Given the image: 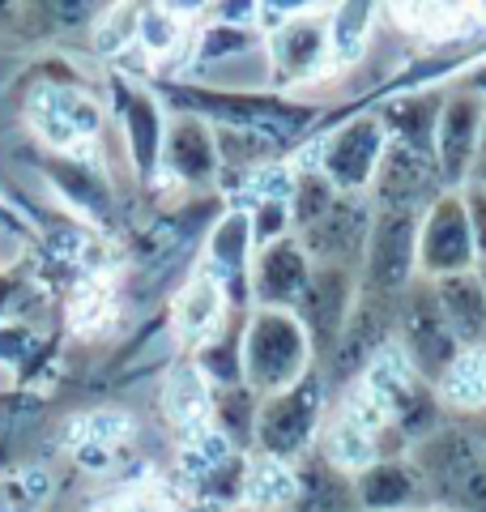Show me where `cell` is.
Returning a JSON list of instances; mask_svg holds the SVG:
<instances>
[{"label": "cell", "instance_id": "obj_1", "mask_svg": "<svg viewBox=\"0 0 486 512\" xmlns=\"http://www.w3.org/2000/svg\"><path fill=\"white\" fill-rule=\"evenodd\" d=\"M158 103L175 107L180 116H197L209 128H231V133H261L278 146H295L299 137L316 133L320 120L329 116L316 103L290 99L278 90H218L201 82H184V77H150Z\"/></svg>", "mask_w": 486, "mask_h": 512}, {"label": "cell", "instance_id": "obj_2", "mask_svg": "<svg viewBox=\"0 0 486 512\" xmlns=\"http://www.w3.org/2000/svg\"><path fill=\"white\" fill-rule=\"evenodd\" d=\"M410 461L427 487L431 512H486V448L457 419H444Z\"/></svg>", "mask_w": 486, "mask_h": 512}, {"label": "cell", "instance_id": "obj_3", "mask_svg": "<svg viewBox=\"0 0 486 512\" xmlns=\"http://www.w3.org/2000/svg\"><path fill=\"white\" fill-rule=\"evenodd\" d=\"M316 367L307 329L299 325L295 312H273L252 308L248 316V338H243V384L256 397H273L299 384Z\"/></svg>", "mask_w": 486, "mask_h": 512}, {"label": "cell", "instance_id": "obj_4", "mask_svg": "<svg viewBox=\"0 0 486 512\" xmlns=\"http://www.w3.org/2000/svg\"><path fill=\"white\" fill-rule=\"evenodd\" d=\"M324 397H329V380L324 367H312L299 384L261 397L256 410V453L278 466H295L303 453H312L324 427Z\"/></svg>", "mask_w": 486, "mask_h": 512}, {"label": "cell", "instance_id": "obj_5", "mask_svg": "<svg viewBox=\"0 0 486 512\" xmlns=\"http://www.w3.org/2000/svg\"><path fill=\"white\" fill-rule=\"evenodd\" d=\"M393 342H397V350L405 355V363L414 367V376L423 380V384H431V389H440V380L452 372V363H457L461 346L448 333L444 316H440V303H435V286L427 278H414L401 291Z\"/></svg>", "mask_w": 486, "mask_h": 512}, {"label": "cell", "instance_id": "obj_6", "mask_svg": "<svg viewBox=\"0 0 486 512\" xmlns=\"http://www.w3.org/2000/svg\"><path fill=\"white\" fill-rule=\"evenodd\" d=\"M222 210V192H205V197H192L175 210H162L133 235V269L145 282H162L180 265V256H188V248L197 244V235L222 218Z\"/></svg>", "mask_w": 486, "mask_h": 512}, {"label": "cell", "instance_id": "obj_7", "mask_svg": "<svg viewBox=\"0 0 486 512\" xmlns=\"http://www.w3.org/2000/svg\"><path fill=\"white\" fill-rule=\"evenodd\" d=\"M418 222H423V210H384V205H376L359 269L363 291L401 295L418 278Z\"/></svg>", "mask_w": 486, "mask_h": 512}, {"label": "cell", "instance_id": "obj_8", "mask_svg": "<svg viewBox=\"0 0 486 512\" xmlns=\"http://www.w3.org/2000/svg\"><path fill=\"white\" fill-rule=\"evenodd\" d=\"M354 299H359V269H342V265H312V282L299 299V325L307 329V342H312L316 367H329L337 342L346 333V320L354 312Z\"/></svg>", "mask_w": 486, "mask_h": 512}, {"label": "cell", "instance_id": "obj_9", "mask_svg": "<svg viewBox=\"0 0 486 512\" xmlns=\"http://www.w3.org/2000/svg\"><path fill=\"white\" fill-rule=\"evenodd\" d=\"M469 269H478V252L465 201L461 192H440L418 222V278L440 282L452 274H469Z\"/></svg>", "mask_w": 486, "mask_h": 512}, {"label": "cell", "instance_id": "obj_10", "mask_svg": "<svg viewBox=\"0 0 486 512\" xmlns=\"http://www.w3.org/2000/svg\"><path fill=\"white\" fill-rule=\"evenodd\" d=\"M388 150V133L376 111H359L333 128L320 146V171L329 175V184L337 192H359L367 197L371 184H376L380 158Z\"/></svg>", "mask_w": 486, "mask_h": 512}, {"label": "cell", "instance_id": "obj_11", "mask_svg": "<svg viewBox=\"0 0 486 512\" xmlns=\"http://www.w3.org/2000/svg\"><path fill=\"white\" fill-rule=\"evenodd\" d=\"M252 218L243 205H226L222 218L205 231L201 244V274L222 286L235 312H252Z\"/></svg>", "mask_w": 486, "mask_h": 512}, {"label": "cell", "instance_id": "obj_12", "mask_svg": "<svg viewBox=\"0 0 486 512\" xmlns=\"http://www.w3.org/2000/svg\"><path fill=\"white\" fill-rule=\"evenodd\" d=\"M107 90H111V103H116L124 146H128V158H133L137 180L154 184L162 171V141H167V120H162L158 94L145 82H133V77L120 69L107 73Z\"/></svg>", "mask_w": 486, "mask_h": 512}, {"label": "cell", "instance_id": "obj_13", "mask_svg": "<svg viewBox=\"0 0 486 512\" xmlns=\"http://www.w3.org/2000/svg\"><path fill=\"white\" fill-rule=\"evenodd\" d=\"M371 218H376L371 197H359V192H337V201L329 205V210H324L312 227L295 231V239L303 244V252L312 256V265L363 269Z\"/></svg>", "mask_w": 486, "mask_h": 512}, {"label": "cell", "instance_id": "obj_14", "mask_svg": "<svg viewBox=\"0 0 486 512\" xmlns=\"http://www.w3.org/2000/svg\"><path fill=\"white\" fill-rule=\"evenodd\" d=\"M397 299L401 295H380V291H363L359 286V299H354V312L346 320V333L337 342L329 367H324V380H337V384H354L359 380L371 359L393 342V329H397Z\"/></svg>", "mask_w": 486, "mask_h": 512}, {"label": "cell", "instance_id": "obj_15", "mask_svg": "<svg viewBox=\"0 0 486 512\" xmlns=\"http://www.w3.org/2000/svg\"><path fill=\"white\" fill-rule=\"evenodd\" d=\"M482 120H486V99L474 90L457 86L444 99L440 128H435V171H440L444 192H461L469 184L482 141Z\"/></svg>", "mask_w": 486, "mask_h": 512}, {"label": "cell", "instance_id": "obj_16", "mask_svg": "<svg viewBox=\"0 0 486 512\" xmlns=\"http://www.w3.org/2000/svg\"><path fill=\"white\" fill-rule=\"evenodd\" d=\"M329 18L320 9L295 13L282 30L269 35V82L273 90L303 86L329 64Z\"/></svg>", "mask_w": 486, "mask_h": 512}, {"label": "cell", "instance_id": "obj_17", "mask_svg": "<svg viewBox=\"0 0 486 512\" xmlns=\"http://www.w3.org/2000/svg\"><path fill=\"white\" fill-rule=\"evenodd\" d=\"M307 282H312V256L303 252L295 235H286L252 256V308L295 312Z\"/></svg>", "mask_w": 486, "mask_h": 512}, {"label": "cell", "instance_id": "obj_18", "mask_svg": "<svg viewBox=\"0 0 486 512\" xmlns=\"http://www.w3.org/2000/svg\"><path fill=\"white\" fill-rule=\"evenodd\" d=\"M35 171H43L47 180H52V188L64 192V201H69L81 218H90L99 231H116L120 227V210H116V197H111V180L94 163L73 158V154H35Z\"/></svg>", "mask_w": 486, "mask_h": 512}, {"label": "cell", "instance_id": "obj_19", "mask_svg": "<svg viewBox=\"0 0 486 512\" xmlns=\"http://www.w3.org/2000/svg\"><path fill=\"white\" fill-rule=\"evenodd\" d=\"M162 171L180 180L188 192H214L222 180V154L214 141V128L197 116H180L167 124V141H162Z\"/></svg>", "mask_w": 486, "mask_h": 512}, {"label": "cell", "instance_id": "obj_20", "mask_svg": "<svg viewBox=\"0 0 486 512\" xmlns=\"http://www.w3.org/2000/svg\"><path fill=\"white\" fill-rule=\"evenodd\" d=\"M444 192L440 171H435V158H423L405 146H393L380 158L376 184H371V205H384V210H427V205Z\"/></svg>", "mask_w": 486, "mask_h": 512}, {"label": "cell", "instance_id": "obj_21", "mask_svg": "<svg viewBox=\"0 0 486 512\" xmlns=\"http://www.w3.org/2000/svg\"><path fill=\"white\" fill-rule=\"evenodd\" d=\"M30 120H35L47 146H77V141L99 133L103 111L86 90L39 82L35 94H30Z\"/></svg>", "mask_w": 486, "mask_h": 512}, {"label": "cell", "instance_id": "obj_22", "mask_svg": "<svg viewBox=\"0 0 486 512\" xmlns=\"http://www.w3.org/2000/svg\"><path fill=\"white\" fill-rule=\"evenodd\" d=\"M448 90H405V94H388L376 103V116L384 124V133L393 146H405L423 158H435V128H440V111H444Z\"/></svg>", "mask_w": 486, "mask_h": 512}, {"label": "cell", "instance_id": "obj_23", "mask_svg": "<svg viewBox=\"0 0 486 512\" xmlns=\"http://www.w3.org/2000/svg\"><path fill=\"white\" fill-rule=\"evenodd\" d=\"M359 512H427V487L410 457H380L354 474Z\"/></svg>", "mask_w": 486, "mask_h": 512}, {"label": "cell", "instance_id": "obj_24", "mask_svg": "<svg viewBox=\"0 0 486 512\" xmlns=\"http://www.w3.org/2000/svg\"><path fill=\"white\" fill-rule=\"evenodd\" d=\"M226 312H231V303H226L222 286H218V282H209L201 269H197V274H192V278L180 286V291H175L171 308H167L175 346L197 350L205 338H214V333L222 329Z\"/></svg>", "mask_w": 486, "mask_h": 512}, {"label": "cell", "instance_id": "obj_25", "mask_svg": "<svg viewBox=\"0 0 486 512\" xmlns=\"http://www.w3.org/2000/svg\"><path fill=\"white\" fill-rule=\"evenodd\" d=\"M290 470H295V500L286 512H359L354 474L337 470L320 448L303 453Z\"/></svg>", "mask_w": 486, "mask_h": 512}, {"label": "cell", "instance_id": "obj_26", "mask_svg": "<svg viewBox=\"0 0 486 512\" xmlns=\"http://www.w3.org/2000/svg\"><path fill=\"white\" fill-rule=\"evenodd\" d=\"M431 286H435V303H440V316H444L448 333L457 338V346L461 350L486 346V282L478 269L440 278Z\"/></svg>", "mask_w": 486, "mask_h": 512}, {"label": "cell", "instance_id": "obj_27", "mask_svg": "<svg viewBox=\"0 0 486 512\" xmlns=\"http://www.w3.org/2000/svg\"><path fill=\"white\" fill-rule=\"evenodd\" d=\"M248 316L252 312L231 308L214 338H205L197 350H192V372L205 380L209 393L243 384V338H248Z\"/></svg>", "mask_w": 486, "mask_h": 512}, {"label": "cell", "instance_id": "obj_28", "mask_svg": "<svg viewBox=\"0 0 486 512\" xmlns=\"http://www.w3.org/2000/svg\"><path fill=\"white\" fill-rule=\"evenodd\" d=\"M440 406L457 419H474V414H486V346H469L457 355L452 372L440 380Z\"/></svg>", "mask_w": 486, "mask_h": 512}, {"label": "cell", "instance_id": "obj_29", "mask_svg": "<svg viewBox=\"0 0 486 512\" xmlns=\"http://www.w3.org/2000/svg\"><path fill=\"white\" fill-rule=\"evenodd\" d=\"M256 410H261V397H256L248 384L209 393V427H214L235 453H252L256 448Z\"/></svg>", "mask_w": 486, "mask_h": 512}, {"label": "cell", "instance_id": "obj_30", "mask_svg": "<svg viewBox=\"0 0 486 512\" xmlns=\"http://www.w3.org/2000/svg\"><path fill=\"white\" fill-rule=\"evenodd\" d=\"M265 43V30L256 22H205L192 39V60L201 64H222V60H235L243 52H256Z\"/></svg>", "mask_w": 486, "mask_h": 512}, {"label": "cell", "instance_id": "obj_31", "mask_svg": "<svg viewBox=\"0 0 486 512\" xmlns=\"http://www.w3.org/2000/svg\"><path fill=\"white\" fill-rule=\"evenodd\" d=\"M371 18H376V5H337L329 13V56L342 64L359 60L371 35Z\"/></svg>", "mask_w": 486, "mask_h": 512}, {"label": "cell", "instance_id": "obj_32", "mask_svg": "<svg viewBox=\"0 0 486 512\" xmlns=\"http://www.w3.org/2000/svg\"><path fill=\"white\" fill-rule=\"evenodd\" d=\"M180 35H184V22L175 18V13L158 9V5H141V13H137V43H141V52L167 60L175 52V43H180Z\"/></svg>", "mask_w": 486, "mask_h": 512}, {"label": "cell", "instance_id": "obj_33", "mask_svg": "<svg viewBox=\"0 0 486 512\" xmlns=\"http://www.w3.org/2000/svg\"><path fill=\"white\" fill-rule=\"evenodd\" d=\"M252 244L256 252L269 248V244H278V239L286 235H295V222H290V201L286 197H261V201H252Z\"/></svg>", "mask_w": 486, "mask_h": 512}, {"label": "cell", "instance_id": "obj_34", "mask_svg": "<svg viewBox=\"0 0 486 512\" xmlns=\"http://www.w3.org/2000/svg\"><path fill=\"white\" fill-rule=\"evenodd\" d=\"M461 201H465L469 231H474L478 269H486V188H482V184H465V188H461Z\"/></svg>", "mask_w": 486, "mask_h": 512}, {"label": "cell", "instance_id": "obj_35", "mask_svg": "<svg viewBox=\"0 0 486 512\" xmlns=\"http://www.w3.org/2000/svg\"><path fill=\"white\" fill-rule=\"evenodd\" d=\"M0 231L18 235V239H39V231L26 222V214H22V210H13V205L5 201V192H0Z\"/></svg>", "mask_w": 486, "mask_h": 512}, {"label": "cell", "instance_id": "obj_36", "mask_svg": "<svg viewBox=\"0 0 486 512\" xmlns=\"http://www.w3.org/2000/svg\"><path fill=\"white\" fill-rule=\"evenodd\" d=\"M111 512H162V508H158L154 495H128V500H124V504H116Z\"/></svg>", "mask_w": 486, "mask_h": 512}, {"label": "cell", "instance_id": "obj_37", "mask_svg": "<svg viewBox=\"0 0 486 512\" xmlns=\"http://www.w3.org/2000/svg\"><path fill=\"white\" fill-rule=\"evenodd\" d=\"M461 86H465V90H474V94H482V99H486V60L461 73Z\"/></svg>", "mask_w": 486, "mask_h": 512}, {"label": "cell", "instance_id": "obj_38", "mask_svg": "<svg viewBox=\"0 0 486 512\" xmlns=\"http://www.w3.org/2000/svg\"><path fill=\"white\" fill-rule=\"evenodd\" d=\"M469 184L486 188V120H482V141H478V158H474V171H469Z\"/></svg>", "mask_w": 486, "mask_h": 512}, {"label": "cell", "instance_id": "obj_39", "mask_svg": "<svg viewBox=\"0 0 486 512\" xmlns=\"http://www.w3.org/2000/svg\"><path fill=\"white\" fill-rule=\"evenodd\" d=\"M188 512H252L248 504H188Z\"/></svg>", "mask_w": 486, "mask_h": 512}, {"label": "cell", "instance_id": "obj_40", "mask_svg": "<svg viewBox=\"0 0 486 512\" xmlns=\"http://www.w3.org/2000/svg\"><path fill=\"white\" fill-rule=\"evenodd\" d=\"M478 274H482V282H486V269H478Z\"/></svg>", "mask_w": 486, "mask_h": 512}]
</instances>
